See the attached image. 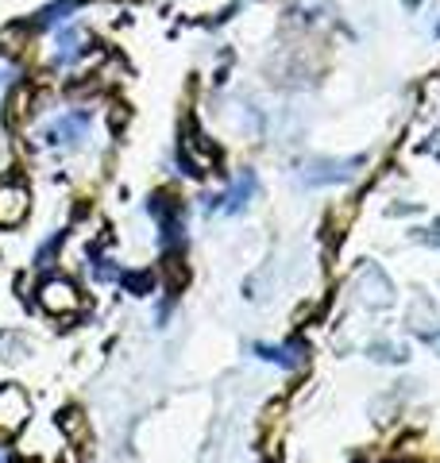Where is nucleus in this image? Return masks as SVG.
Masks as SVG:
<instances>
[{
    "instance_id": "f257e3e1",
    "label": "nucleus",
    "mask_w": 440,
    "mask_h": 463,
    "mask_svg": "<svg viewBox=\"0 0 440 463\" xmlns=\"http://www.w3.org/2000/svg\"><path fill=\"white\" fill-rule=\"evenodd\" d=\"M255 193H259V178H255L251 170H240L236 182H232L224 193L208 197V201H205V213H216V208H220V213L236 216V213H243V208H248V201H251Z\"/></svg>"
},
{
    "instance_id": "f03ea898",
    "label": "nucleus",
    "mask_w": 440,
    "mask_h": 463,
    "mask_svg": "<svg viewBox=\"0 0 440 463\" xmlns=\"http://www.w3.org/2000/svg\"><path fill=\"white\" fill-rule=\"evenodd\" d=\"M39 305L51 313V317H74L81 309V289L69 282V278H46L39 286Z\"/></svg>"
},
{
    "instance_id": "7ed1b4c3",
    "label": "nucleus",
    "mask_w": 440,
    "mask_h": 463,
    "mask_svg": "<svg viewBox=\"0 0 440 463\" xmlns=\"http://www.w3.org/2000/svg\"><path fill=\"white\" fill-rule=\"evenodd\" d=\"M89 135V112H66L43 127L46 147H81Z\"/></svg>"
},
{
    "instance_id": "20e7f679",
    "label": "nucleus",
    "mask_w": 440,
    "mask_h": 463,
    "mask_svg": "<svg viewBox=\"0 0 440 463\" xmlns=\"http://www.w3.org/2000/svg\"><path fill=\"white\" fill-rule=\"evenodd\" d=\"M359 167H363V158H317L309 162L306 174H301V182L306 185H336V182H352Z\"/></svg>"
},
{
    "instance_id": "39448f33",
    "label": "nucleus",
    "mask_w": 440,
    "mask_h": 463,
    "mask_svg": "<svg viewBox=\"0 0 440 463\" xmlns=\"http://www.w3.org/2000/svg\"><path fill=\"white\" fill-rule=\"evenodd\" d=\"M28 417H31L28 394H23L20 386H0V436L23 428V425H28Z\"/></svg>"
},
{
    "instance_id": "423d86ee",
    "label": "nucleus",
    "mask_w": 440,
    "mask_h": 463,
    "mask_svg": "<svg viewBox=\"0 0 440 463\" xmlns=\"http://www.w3.org/2000/svg\"><path fill=\"white\" fill-rule=\"evenodd\" d=\"M255 355L263 359V363H274V367H282V370H297V367H306V344H297V340H286V344H255L251 347Z\"/></svg>"
},
{
    "instance_id": "0eeeda50",
    "label": "nucleus",
    "mask_w": 440,
    "mask_h": 463,
    "mask_svg": "<svg viewBox=\"0 0 440 463\" xmlns=\"http://www.w3.org/2000/svg\"><path fill=\"white\" fill-rule=\"evenodd\" d=\"M28 216V190L16 182L0 185V228H16Z\"/></svg>"
},
{
    "instance_id": "6e6552de",
    "label": "nucleus",
    "mask_w": 440,
    "mask_h": 463,
    "mask_svg": "<svg viewBox=\"0 0 440 463\" xmlns=\"http://www.w3.org/2000/svg\"><path fill=\"white\" fill-rule=\"evenodd\" d=\"M89 51V31L86 28H69L62 31V39L54 46V62L58 66H77V58Z\"/></svg>"
},
{
    "instance_id": "1a4fd4ad",
    "label": "nucleus",
    "mask_w": 440,
    "mask_h": 463,
    "mask_svg": "<svg viewBox=\"0 0 440 463\" xmlns=\"http://www.w3.org/2000/svg\"><path fill=\"white\" fill-rule=\"evenodd\" d=\"M81 8V0H54V4H46V8H39V16L31 20V28H58V23L66 20V12H77Z\"/></svg>"
},
{
    "instance_id": "9d476101",
    "label": "nucleus",
    "mask_w": 440,
    "mask_h": 463,
    "mask_svg": "<svg viewBox=\"0 0 440 463\" xmlns=\"http://www.w3.org/2000/svg\"><path fill=\"white\" fill-rule=\"evenodd\" d=\"M155 271H127L120 274V286L127 289V294H135V297H147V294H155Z\"/></svg>"
},
{
    "instance_id": "9b49d317",
    "label": "nucleus",
    "mask_w": 440,
    "mask_h": 463,
    "mask_svg": "<svg viewBox=\"0 0 440 463\" xmlns=\"http://www.w3.org/2000/svg\"><path fill=\"white\" fill-rule=\"evenodd\" d=\"M23 355H28V340H23V336H12V332L0 336V359L16 363V359H23Z\"/></svg>"
},
{
    "instance_id": "f8f14e48",
    "label": "nucleus",
    "mask_w": 440,
    "mask_h": 463,
    "mask_svg": "<svg viewBox=\"0 0 440 463\" xmlns=\"http://www.w3.org/2000/svg\"><path fill=\"white\" fill-rule=\"evenodd\" d=\"M0 463H12V456H8V451H0Z\"/></svg>"
}]
</instances>
